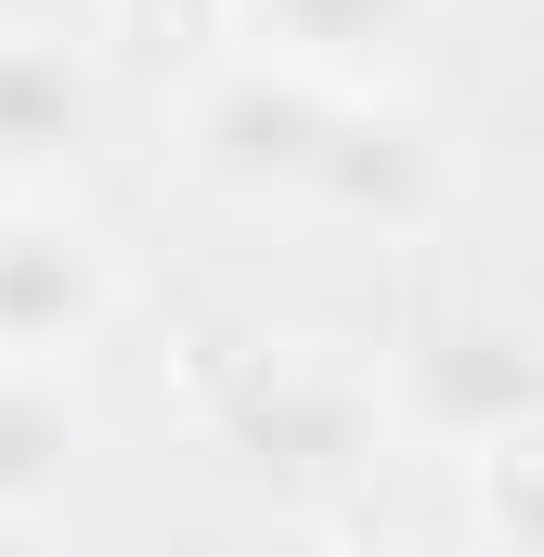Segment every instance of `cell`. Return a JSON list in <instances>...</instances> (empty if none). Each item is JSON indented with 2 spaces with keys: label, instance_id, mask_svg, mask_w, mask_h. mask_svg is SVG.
Returning a JSON list of instances; mask_svg holds the SVG:
<instances>
[{
  "label": "cell",
  "instance_id": "6da1fadb",
  "mask_svg": "<svg viewBox=\"0 0 544 557\" xmlns=\"http://www.w3.org/2000/svg\"><path fill=\"white\" fill-rule=\"evenodd\" d=\"M337 117H350V78H311V65H272V52H221L195 78V104H182V156L221 195H247V208H298Z\"/></svg>",
  "mask_w": 544,
  "mask_h": 557
},
{
  "label": "cell",
  "instance_id": "7a4b0ae2",
  "mask_svg": "<svg viewBox=\"0 0 544 557\" xmlns=\"http://www.w3.org/2000/svg\"><path fill=\"white\" fill-rule=\"evenodd\" d=\"M118 247L65 195H0V363H78L118 324Z\"/></svg>",
  "mask_w": 544,
  "mask_h": 557
},
{
  "label": "cell",
  "instance_id": "3957f363",
  "mask_svg": "<svg viewBox=\"0 0 544 557\" xmlns=\"http://www.w3.org/2000/svg\"><path fill=\"white\" fill-rule=\"evenodd\" d=\"M403 416L441 428V441L506 454V441L544 428V350L519 337V324H454V337H428V350L403 363Z\"/></svg>",
  "mask_w": 544,
  "mask_h": 557
},
{
  "label": "cell",
  "instance_id": "277c9868",
  "mask_svg": "<svg viewBox=\"0 0 544 557\" xmlns=\"http://www.w3.org/2000/svg\"><path fill=\"white\" fill-rule=\"evenodd\" d=\"M104 131V78L65 26L0 13V195H52V169Z\"/></svg>",
  "mask_w": 544,
  "mask_h": 557
},
{
  "label": "cell",
  "instance_id": "5b68a950",
  "mask_svg": "<svg viewBox=\"0 0 544 557\" xmlns=\"http://www.w3.org/2000/svg\"><path fill=\"white\" fill-rule=\"evenodd\" d=\"M78 493V389L65 363H0V532L65 519Z\"/></svg>",
  "mask_w": 544,
  "mask_h": 557
},
{
  "label": "cell",
  "instance_id": "8992f818",
  "mask_svg": "<svg viewBox=\"0 0 544 557\" xmlns=\"http://www.w3.org/2000/svg\"><path fill=\"white\" fill-rule=\"evenodd\" d=\"M376 389L363 376H337V363H272L260 389H247V428L260 441H285V467L298 480H350L363 454H376Z\"/></svg>",
  "mask_w": 544,
  "mask_h": 557
},
{
  "label": "cell",
  "instance_id": "52a82bcc",
  "mask_svg": "<svg viewBox=\"0 0 544 557\" xmlns=\"http://www.w3.org/2000/svg\"><path fill=\"white\" fill-rule=\"evenodd\" d=\"M415 13H428V0H247V52L376 91V65L415 39Z\"/></svg>",
  "mask_w": 544,
  "mask_h": 557
}]
</instances>
